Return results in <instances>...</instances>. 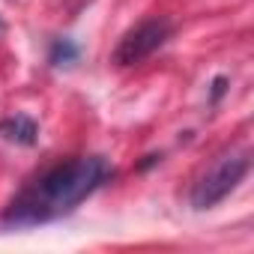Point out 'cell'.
Returning a JSON list of instances; mask_svg holds the SVG:
<instances>
[{"instance_id":"6da1fadb","label":"cell","mask_w":254,"mask_h":254,"mask_svg":"<svg viewBox=\"0 0 254 254\" xmlns=\"http://www.w3.org/2000/svg\"><path fill=\"white\" fill-rule=\"evenodd\" d=\"M111 177L114 171L102 156H75L69 162H57L6 203L0 221L6 227H36L57 221L75 212L78 203H84Z\"/></svg>"},{"instance_id":"7a4b0ae2","label":"cell","mask_w":254,"mask_h":254,"mask_svg":"<svg viewBox=\"0 0 254 254\" xmlns=\"http://www.w3.org/2000/svg\"><path fill=\"white\" fill-rule=\"evenodd\" d=\"M248 171H251V153L245 147L218 156L191 186V194H189L191 206L194 209H212L230 191H236V186L248 177Z\"/></svg>"},{"instance_id":"3957f363","label":"cell","mask_w":254,"mask_h":254,"mask_svg":"<svg viewBox=\"0 0 254 254\" xmlns=\"http://www.w3.org/2000/svg\"><path fill=\"white\" fill-rule=\"evenodd\" d=\"M174 27L168 18H147L138 27H132L129 33H123V39L114 48V63L117 66H138L147 57H153L168 39H171Z\"/></svg>"},{"instance_id":"277c9868","label":"cell","mask_w":254,"mask_h":254,"mask_svg":"<svg viewBox=\"0 0 254 254\" xmlns=\"http://www.w3.org/2000/svg\"><path fill=\"white\" fill-rule=\"evenodd\" d=\"M0 138L9 141V144H18V147H33L39 141V126L33 117L15 114V117L0 120Z\"/></svg>"},{"instance_id":"5b68a950","label":"cell","mask_w":254,"mask_h":254,"mask_svg":"<svg viewBox=\"0 0 254 254\" xmlns=\"http://www.w3.org/2000/svg\"><path fill=\"white\" fill-rule=\"evenodd\" d=\"M78 57H81V48H78L72 39H54L51 48H48V63H51L54 69L72 66V63H78Z\"/></svg>"},{"instance_id":"8992f818","label":"cell","mask_w":254,"mask_h":254,"mask_svg":"<svg viewBox=\"0 0 254 254\" xmlns=\"http://www.w3.org/2000/svg\"><path fill=\"white\" fill-rule=\"evenodd\" d=\"M227 84H230V81H227L224 75L212 78V87H209V102H212V105H215V102H221V96L227 93Z\"/></svg>"},{"instance_id":"52a82bcc","label":"cell","mask_w":254,"mask_h":254,"mask_svg":"<svg viewBox=\"0 0 254 254\" xmlns=\"http://www.w3.org/2000/svg\"><path fill=\"white\" fill-rule=\"evenodd\" d=\"M0 27H3V24H0Z\"/></svg>"}]
</instances>
